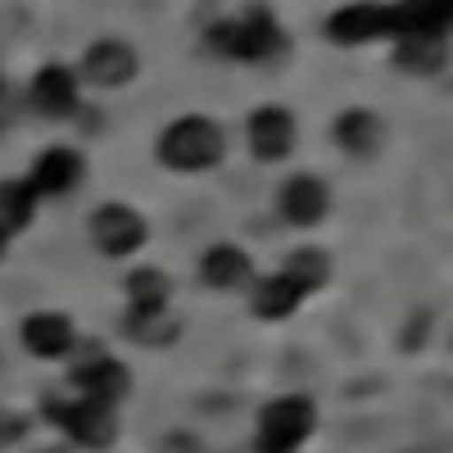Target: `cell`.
I'll use <instances>...</instances> for the list:
<instances>
[{
    "label": "cell",
    "instance_id": "17",
    "mask_svg": "<svg viewBox=\"0 0 453 453\" xmlns=\"http://www.w3.org/2000/svg\"><path fill=\"white\" fill-rule=\"evenodd\" d=\"M335 136L345 150H354V155H372V150L381 145V123H376L367 109H349L345 119L335 123Z\"/></svg>",
    "mask_w": 453,
    "mask_h": 453
},
{
    "label": "cell",
    "instance_id": "19",
    "mask_svg": "<svg viewBox=\"0 0 453 453\" xmlns=\"http://www.w3.org/2000/svg\"><path fill=\"white\" fill-rule=\"evenodd\" d=\"M395 59H399V68H408V73H435V68L449 59V50H444V42H399Z\"/></svg>",
    "mask_w": 453,
    "mask_h": 453
},
{
    "label": "cell",
    "instance_id": "2",
    "mask_svg": "<svg viewBox=\"0 0 453 453\" xmlns=\"http://www.w3.org/2000/svg\"><path fill=\"white\" fill-rule=\"evenodd\" d=\"M309 431H313V403L299 395L277 399L258 418V453H295L309 440Z\"/></svg>",
    "mask_w": 453,
    "mask_h": 453
},
{
    "label": "cell",
    "instance_id": "18",
    "mask_svg": "<svg viewBox=\"0 0 453 453\" xmlns=\"http://www.w3.org/2000/svg\"><path fill=\"white\" fill-rule=\"evenodd\" d=\"M36 209V191H32V181H5L0 186V226H23Z\"/></svg>",
    "mask_w": 453,
    "mask_h": 453
},
{
    "label": "cell",
    "instance_id": "1",
    "mask_svg": "<svg viewBox=\"0 0 453 453\" xmlns=\"http://www.w3.org/2000/svg\"><path fill=\"white\" fill-rule=\"evenodd\" d=\"M159 159L168 168H186V173H200L213 168L222 159V132L209 119H181L164 132L159 141Z\"/></svg>",
    "mask_w": 453,
    "mask_h": 453
},
{
    "label": "cell",
    "instance_id": "22",
    "mask_svg": "<svg viewBox=\"0 0 453 453\" xmlns=\"http://www.w3.org/2000/svg\"><path fill=\"white\" fill-rule=\"evenodd\" d=\"M0 245H5V226H0Z\"/></svg>",
    "mask_w": 453,
    "mask_h": 453
},
{
    "label": "cell",
    "instance_id": "3",
    "mask_svg": "<svg viewBox=\"0 0 453 453\" xmlns=\"http://www.w3.org/2000/svg\"><path fill=\"white\" fill-rule=\"evenodd\" d=\"M209 42L222 55H236V59H268V55L281 50V32H277V23H273L268 10H250L236 23H218L209 32Z\"/></svg>",
    "mask_w": 453,
    "mask_h": 453
},
{
    "label": "cell",
    "instance_id": "10",
    "mask_svg": "<svg viewBox=\"0 0 453 453\" xmlns=\"http://www.w3.org/2000/svg\"><path fill=\"white\" fill-rule=\"evenodd\" d=\"M32 100H36V109H46V113H55V119H64V113L78 109V78H73L68 68L50 64V68L36 73Z\"/></svg>",
    "mask_w": 453,
    "mask_h": 453
},
{
    "label": "cell",
    "instance_id": "12",
    "mask_svg": "<svg viewBox=\"0 0 453 453\" xmlns=\"http://www.w3.org/2000/svg\"><path fill=\"white\" fill-rule=\"evenodd\" d=\"M281 213L299 226H309L326 213V186L318 177H290L281 191Z\"/></svg>",
    "mask_w": 453,
    "mask_h": 453
},
{
    "label": "cell",
    "instance_id": "5",
    "mask_svg": "<svg viewBox=\"0 0 453 453\" xmlns=\"http://www.w3.org/2000/svg\"><path fill=\"white\" fill-rule=\"evenodd\" d=\"M91 236H96V245L104 254L119 258V254H132L145 241V222L132 209H123V204H104L96 213V222H91Z\"/></svg>",
    "mask_w": 453,
    "mask_h": 453
},
{
    "label": "cell",
    "instance_id": "20",
    "mask_svg": "<svg viewBox=\"0 0 453 453\" xmlns=\"http://www.w3.org/2000/svg\"><path fill=\"white\" fill-rule=\"evenodd\" d=\"M299 286H304V290H318L322 281H326V258L318 254V250H299L295 258H290V268H286Z\"/></svg>",
    "mask_w": 453,
    "mask_h": 453
},
{
    "label": "cell",
    "instance_id": "14",
    "mask_svg": "<svg viewBox=\"0 0 453 453\" xmlns=\"http://www.w3.org/2000/svg\"><path fill=\"white\" fill-rule=\"evenodd\" d=\"M127 295H132V322H150L168 304V277L155 268H141L127 277Z\"/></svg>",
    "mask_w": 453,
    "mask_h": 453
},
{
    "label": "cell",
    "instance_id": "9",
    "mask_svg": "<svg viewBox=\"0 0 453 453\" xmlns=\"http://www.w3.org/2000/svg\"><path fill=\"white\" fill-rule=\"evenodd\" d=\"M82 73L100 87H119L136 73V50L123 46V42H96L87 50V59H82Z\"/></svg>",
    "mask_w": 453,
    "mask_h": 453
},
{
    "label": "cell",
    "instance_id": "6",
    "mask_svg": "<svg viewBox=\"0 0 453 453\" xmlns=\"http://www.w3.org/2000/svg\"><path fill=\"white\" fill-rule=\"evenodd\" d=\"M250 145L258 159H286L295 145V119L286 109H258L250 119Z\"/></svg>",
    "mask_w": 453,
    "mask_h": 453
},
{
    "label": "cell",
    "instance_id": "21",
    "mask_svg": "<svg viewBox=\"0 0 453 453\" xmlns=\"http://www.w3.org/2000/svg\"><path fill=\"white\" fill-rule=\"evenodd\" d=\"M14 435H23V418H10V412H0V444H10Z\"/></svg>",
    "mask_w": 453,
    "mask_h": 453
},
{
    "label": "cell",
    "instance_id": "13",
    "mask_svg": "<svg viewBox=\"0 0 453 453\" xmlns=\"http://www.w3.org/2000/svg\"><path fill=\"white\" fill-rule=\"evenodd\" d=\"M73 381L87 390V399L113 408V403H119V395L127 390V372H123V363H113V358H96V363L73 372Z\"/></svg>",
    "mask_w": 453,
    "mask_h": 453
},
{
    "label": "cell",
    "instance_id": "11",
    "mask_svg": "<svg viewBox=\"0 0 453 453\" xmlns=\"http://www.w3.org/2000/svg\"><path fill=\"white\" fill-rule=\"evenodd\" d=\"M23 345L42 358H59L73 345V322L64 313H32L23 322Z\"/></svg>",
    "mask_w": 453,
    "mask_h": 453
},
{
    "label": "cell",
    "instance_id": "16",
    "mask_svg": "<svg viewBox=\"0 0 453 453\" xmlns=\"http://www.w3.org/2000/svg\"><path fill=\"white\" fill-rule=\"evenodd\" d=\"M204 281L209 286H241L245 277H250V258L236 250V245H213L209 254H204Z\"/></svg>",
    "mask_w": 453,
    "mask_h": 453
},
{
    "label": "cell",
    "instance_id": "15",
    "mask_svg": "<svg viewBox=\"0 0 453 453\" xmlns=\"http://www.w3.org/2000/svg\"><path fill=\"white\" fill-rule=\"evenodd\" d=\"M309 290L299 286L290 273H281V277H273V281H263L258 286V295H254V313L258 318H286V313H295L299 309V299H304Z\"/></svg>",
    "mask_w": 453,
    "mask_h": 453
},
{
    "label": "cell",
    "instance_id": "7",
    "mask_svg": "<svg viewBox=\"0 0 453 453\" xmlns=\"http://www.w3.org/2000/svg\"><path fill=\"white\" fill-rule=\"evenodd\" d=\"M386 32H395V10H381V5H349L331 14L335 42H372V36H386Z\"/></svg>",
    "mask_w": 453,
    "mask_h": 453
},
{
    "label": "cell",
    "instance_id": "8",
    "mask_svg": "<svg viewBox=\"0 0 453 453\" xmlns=\"http://www.w3.org/2000/svg\"><path fill=\"white\" fill-rule=\"evenodd\" d=\"M27 181H32L36 196H64V191H73V186L82 181V159L73 155V150H46V155L36 159Z\"/></svg>",
    "mask_w": 453,
    "mask_h": 453
},
{
    "label": "cell",
    "instance_id": "4",
    "mask_svg": "<svg viewBox=\"0 0 453 453\" xmlns=\"http://www.w3.org/2000/svg\"><path fill=\"white\" fill-rule=\"evenodd\" d=\"M46 418L59 422L73 440L87 444V449H104L113 440V408L109 403H96V399H78V403L50 399L46 403Z\"/></svg>",
    "mask_w": 453,
    "mask_h": 453
}]
</instances>
